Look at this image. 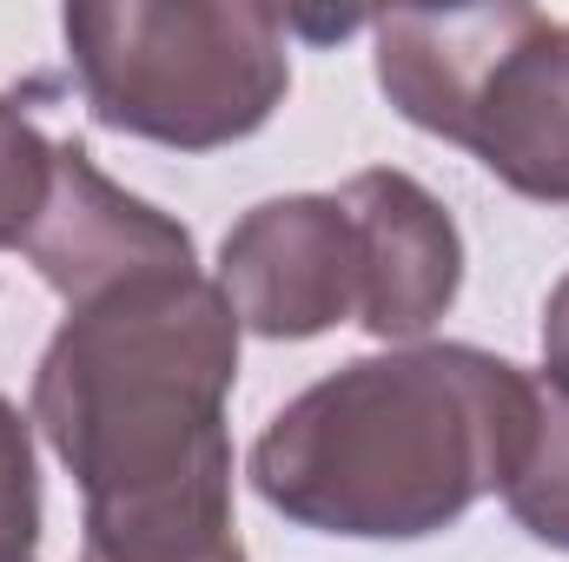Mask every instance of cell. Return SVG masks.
I'll return each mask as SVG.
<instances>
[{"label": "cell", "instance_id": "5", "mask_svg": "<svg viewBox=\"0 0 569 562\" xmlns=\"http://www.w3.org/2000/svg\"><path fill=\"white\" fill-rule=\"evenodd\" d=\"M219 291L239 331L318 338L365 304V245L338 192H291L252 205L219 245Z\"/></svg>", "mask_w": 569, "mask_h": 562}, {"label": "cell", "instance_id": "8", "mask_svg": "<svg viewBox=\"0 0 569 562\" xmlns=\"http://www.w3.org/2000/svg\"><path fill=\"white\" fill-rule=\"evenodd\" d=\"M503 503L537 543L569 550V378L563 371L537 378L530 443H523V456H517V470L503 483Z\"/></svg>", "mask_w": 569, "mask_h": 562}, {"label": "cell", "instance_id": "9", "mask_svg": "<svg viewBox=\"0 0 569 562\" xmlns=\"http://www.w3.org/2000/svg\"><path fill=\"white\" fill-rule=\"evenodd\" d=\"M53 192V140H40V127L0 100V252H20L40 205Z\"/></svg>", "mask_w": 569, "mask_h": 562}, {"label": "cell", "instance_id": "10", "mask_svg": "<svg viewBox=\"0 0 569 562\" xmlns=\"http://www.w3.org/2000/svg\"><path fill=\"white\" fill-rule=\"evenodd\" d=\"M40 543V476H33V418L0 398V562H33Z\"/></svg>", "mask_w": 569, "mask_h": 562}, {"label": "cell", "instance_id": "6", "mask_svg": "<svg viewBox=\"0 0 569 562\" xmlns=\"http://www.w3.org/2000/svg\"><path fill=\"white\" fill-rule=\"evenodd\" d=\"M20 252L67 298V311L159 272H192V232L159 205L133 199L127 185H113L93 165V152L73 140L53 145V192Z\"/></svg>", "mask_w": 569, "mask_h": 562}, {"label": "cell", "instance_id": "1", "mask_svg": "<svg viewBox=\"0 0 569 562\" xmlns=\"http://www.w3.org/2000/svg\"><path fill=\"white\" fill-rule=\"evenodd\" d=\"M537 378L477 344H405L298 391L252 443V490L305 530L411 543L503 490Z\"/></svg>", "mask_w": 569, "mask_h": 562}, {"label": "cell", "instance_id": "12", "mask_svg": "<svg viewBox=\"0 0 569 562\" xmlns=\"http://www.w3.org/2000/svg\"><path fill=\"white\" fill-rule=\"evenodd\" d=\"M179 562H246V543H232V550H206V556H179Z\"/></svg>", "mask_w": 569, "mask_h": 562}, {"label": "cell", "instance_id": "3", "mask_svg": "<svg viewBox=\"0 0 569 562\" xmlns=\"http://www.w3.org/2000/svg\"><path fill=\"white\" fill-rule=\"evenodd\" d=\"M378 87L437 140L477 152L510 192L569 205V20L543 7L385 13Z\"/></svg>", "mask_w": 569, "mask_h": 562}, {"label": "cell", "instance_id": "4", "mask_svg": "<svg viewBox=\"0 0 569 562\" xmlns=\"http://www.w3.org/2000/svg\"><path fill=\"white\" fill-rule=\"evenodd\" d=\"M67 47L100 127L179 152L252 140L291 87L272 7L87 0L67 7Z\"/></svg>", "mask_w": 569, "mask_h": 562}, {"label": "cell", "instance_id": "2", "mask_svg": "<svg viewBox=\"0 0 569 562\" xmlns=\"http://www.w3.org/2000/svg\"><path fill=\"white\" fill-rule=\"evenodd\" d=\"M232 378L239 318L192 265L73 304L33 371L27 418L80 483L87 516L232 503Z\"/></svg>", "mask_w": 569, "mask_h": 562}, {"label": "cell", "instance_id": "7", "mask_svg": "<svg viewBox=\"0 0 569 562\" xmlns=\"http://www.w3.org/2000/svg\"><path fill=\"white\" fill-rule=\"evenodd\" d=\"M338 199L365 245L358 324L378 338H425L457 304V284H463V239H457L450 212L398 165L358 172Z\"/></svg>", "mask_w": 569, "mask_h": 562}, {"label": "cell", "instance_id": "11", "mask_svg": "<svg viewBox=\"0 0 569 562\" xmlns=\"http://www.w3.org/2000/svg\"><path fill=\"white\" fill-rule=\"evenodd\" d=\"M543 371H563L569 378V272L550 291V304H543Z\"/></svg>", "mask_w": 569, "mask_h": 562}]
</instances>
